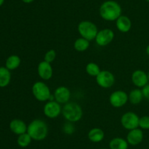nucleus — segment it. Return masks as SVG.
Here are the masks:
<instances>
[{
	"label": "nucleus",
	"instance_id": "1",
	"mask_svg": "<svg viewBox=\"0 0 149 149\" xmlns=\"http://www.w3.org/2000/svg\"><path fill=\"white\" fill-rule=\"evenodd\" d=\"M122 12L120 4L113 0L104 1L99 10L100 17L107 21H116L122 15Z\"/></svg>",
	"mask_w": 149,
	"mask_h": 149
},
{
	"label": "nucleus",
	"instance_id": "2",
	"mask_svg": "<svg viewBox=\"0 0 149 149\" xmlns=\"http://www.w3.org/2000/svg\"><path fill=\"white\" fill-rule=\"evenodd\" d=\"M49 129L47 124L43 120L36 119L31 121L28 125L27 133L31 136L32 140L36 141L44 140L48 135Z\"/></svg>",
	"mask_w": 149,
	"mask_h": 149
},
{
	"label": "nucleus",
	"instance_id": "3",
	"mask_svg": "<svg viewBox=\"0 0 149 149\" xmlns=\"http://www.w3.org/2000/svg\"><path fill=\"white\" fill-rule=\"evenodd\" d=\"M62 115L68 122H78L82 118V108L77 102H68L63 107Z\"/></svg>",
	"mask_w": 149,
	"mask_h": 149
},
{
	"label": "nucleus",
	"instance_id": "4",
	"mask_svg": "<svg viewBox=\"0 0 149 149\" xmlns=\"http://www.w3.org/2000/svg\"><path fill=\"white\" fill-rule=\"evenodd\" d=\"M31 91L35 99L39 102H47L49 100H52L51 98H53L50 89L43 81H37L33 83Z\"/></svg>",
	"mask_w": 149,
	"mask_h": 149
},
{
	"label": "nucleus",
	"instance_id": "5",
	"mask_svg": "<svg viewBox=\"0 0 149 149\" xmlns=\"http://www.w3.org/2000/svg\"><path fill=\"white\" fill-rule=\"evenodd\" d=\"M77 30L80 37L90 41L95 39L98 32L97 26L90 20H82L77 26Z\"/></svg>",
	"mask_w": 149,
	"mask_h": 149
},
{
	"label": "nucleus",
	"instance_id": "6",
	"mask_svg": "<svg viewBox=\"0 0 149 149\" xmlns=\"http://www.w3.org/2000/svg\"><path fill=\"white\" fill-rule=\"evenodd\" d=\"M140 117L135 112L129 111L121 117V124L127 130H132L139 127Z\"/></svg>",
	"mask_w": 149,
	"mask_h": 149
},
{
	"label": "nucleus",
	"instance_id": "7",
	"mask_svg": "<svg viewBox=\"0 0 149 149\" xmlns=\"http://www.w3.org/2000/svg\"><path fill=\"white\" fill-rule=\"evenodd\" d=\"M62 108L61 104L52 99L46 102L44 105L43 112L46 117L53 119L58 118L62 113Z\"/></svg>",
	"mask_w": 149,
	"mask_h": 149
},
{
	"label": "nucleus",
	"instance_id": "8",
	"mask_svg": "<svg viewBox=\"0 0 149 149\" xmlns=\"http://www.w3.org/2000/svg\"><path fill=\"white\" fill-rule=\"evenodd\" d=\"M96 83L103 89H109L115 83V76L111 72L101 70L95 77Z\"/></svg>",
	"mask_w": 149,
	"mask_h": 149
},
{
	"label": "nucleus",
	"instance_id": "9",
	"mask_svg": "<svg viewBox=\"0 0 149 149\" xmlns=\"http://www.w3.org/2000/svg\"><path fill=\"white\" fill-rule=\"evenodd\" d=\"M129 101L128 94L122 90H116L112 92L109 96L111 105L115 108H119L125 106Z\"/></svg>",
	"mask_w": 149,
	"mask_h": 149
},
{
	"label": "nucleus",
	"instance_id": "10",
	"mask_svg": "<svg viewBox=\"0 0 149 149\" xmlns=\"http://www.w3.org/2000/svg\"><path fill=\"white\" fill-rule=\"evenodd\" d=\"M114 32L110 29H103L98 31L96 36L95 40L96 44L100 47L107 46L114 39Z\"/></svg>",
	"mask_w": 149,
	"mask_h": 149
},
{
	"label": "nucleus",
	"instance_id": "11",
	"mask_svg": "<svg viewBox=\"0 0 149 149\" xmlns=\"http://www.w3.org/2000/svg\"><path fill=\"white\" fill-rule=\"evenodd\" d=\"M53 97L56 102L61 104H66L71 98V91L66 86H61L57 88L53 93Z\"/></svg>",
	"mask_w": 149,
	"mask_h": 149
},
{
	"label": "nucleus",
	"instance_id": "12",
	"mask_svg": "<svg viewBox=\"0 0 149 149\" xmlns=\"http://www.w3.org/2000/svg\"><path fill=\"white\" fill-rule=\"evenodd\" d=\"M38 75L44 80H48L52 78L53 75V69L50 63L45 60L39 63L37 67Z\"/></svg>",
	"mask_w": 149,
	"mask_h": 149
},
{
	"label": "nucleus",
	"instance_id": "13",
	"mask_svg": "<svg viewBox=\"0 0 149 149\" xmlns=\"http://www.w3.org/2000/svg\"><path fill=\"white\" fill-rule=\"evenodd\" d=\"M131 80L132 83L139 89L143 88L149 82L147 73L141 70H135L131 76Z\"/></svg>",
	"mask_w": 149,
	"mask_h": 149
},
{
	"label": "nucleus",
	"instance_id": "14",
	"mask_svg": "<svg viewBox=\"0 0 149 149\" xmlns=\"http://www.w3.org/2000/svg\"><path fill=\"white\" fill-rule=\"evenodd\" d=\"M143 131L141 128H136L134 129L130 130L127 134V141L131 145H138L142 143L143 140Z\"/></svg>",
	"mask_w": 149,
	"mask_h": 149
},
{
	"label": "nucleus",
	"instance_id": "15",
	"mask_svg": "<svg viewBox=\"0 0 149 149\" xmlns=\"http://www.w3.org/2000/svg\"><path fill=\"white\" fill-rule=\"evenodd\" d=\"M27 128L28 126L21 119L15 118V119L12 120L10 123V130L17 135H20V134L27 132Z\"/></svg>",
	"mask_w": 149,
	"mask_h": 149
},
{
	"label": "nucleus",
	"instance_id": "16",
	"mask_svg": "<svg viewBox=\"0 0 149 149\" xmlns=\"http://www.w3.org/2000/svg\"><path fill=\"white\" fill-rule=\"evenodd\" d=\"M116 26L118 30L122 33H127L130 32L132 28V21L126 15H121L116 20Z\"/></svg>",
	"mask_w": 149,
	"mask_h": 149
},
{
	"label": "nucleus",
	"instance_id": "17",
	"mask_svg": "<svg viewBox=\"0 0 149 149\" xmlns=\"http://www.w3.org/2000/svg\"><path fill=\"white\" fill-rule=\"evenodd\" d=\"M88 139L95 143L103 141L105 137V132L102 129L98 127H94L89 131L87 134Z\"/></svg>",
	"mask_w": 149,
	"mask_h": 149
},
{
	"label": "nucleus",
	"instance_id": "18",
	"mask_svg": "<svg viewBox=\"0 0 149 149\" xmlns=\"http://www.w3.org/2000/svg\"><path fill=\"white\" fill-rule=\"evenodd\" d=\"M128 98H129V102L132 105H136L140 104L144 98L142 89H139V88L132 89L128 94Z\"/></svg>",
	"mask_w": 149,
	"mask_h": 149
},
{
	"label": "nucleus",
	"instance_id": "19",
	"mask_svg": "<svg viewBox=\"0 0 149 149\" xmlns=\"http://www.w3.org/2000/svg\"><path fill=\"white\" fill-rule=\"evenodd\" d=\"M129 143L122 137H114L109 142L110 149H128Z\"/></svg>",
	"mask_w": 149,
	"mask_h": 149
},
{
	"label": "nucleus",
	"instance_id": "20",
	"mask_svg": "<svg viewBox=\"0 0 149 149\" xmlns=\"http://www.w3.org/2000/svg\"><path fill=\"white\" fill-rule=\"evenodd\" d=\"M11 80V73L5 67H0V87L4 88L9 85Z\"/></svg>",
	"mask_w": 149,
	"mask_h": 149
},
{
	"label": "nucleus",
	"instance_id": "21",
	"mask_svg": "<svg viewBox=\"0 0 149 149\" xmlns=\"http://www.w3.org/2000/svg\"><path fill=\"white\" fill-rule=\"evenodd\" d=\"M21 63V59L17 55H11L7 58L5 62V67L10 71L15 70L19 67Z\"/></svg>",
	"mask_w": 149,
	"mask_h": 149
},
{
	"label": "nucleus",
	"instance_id": "22",
	"mask_svg": "<svg viewBox=\"0 0 149 149\" xmlns=\"http://www.w3.org/2000/svg\"><path fill=\"white\" fill-rule=\"evenodd\" d=\"M89 47H90V41L81 37L77 38L74 43V49L78 52H84L88 49Z\"/></svg>",
	"mask_w": 149,
	"mask_h": 149
},
{
	"label": "nucleus",
	"instance_id": "23",
	"mask_svg": "<svg viewBox=\"0 0 149 149\" xmlns=\"http://www.w3.org/2000/svg\"><path fill=\"white\" fill-rule=\"evenodd\" d=\"M86 72L89 74L91 77H97V74L100 72V68L98 66V64H97L95 62H90L87 64L86 66Z\"/></svg>",
	"mask_w": 149,
	"mask_h": 149
},
{
	"label": "nucleus",
	"instance_id": "24",
	"mask_svg": "<svg viewBox=\"0 0 149 149\" xmlns=\"http://www.w3.org/2000/svg\"><path fill=\"white\" fill-rule=\"evenodd\" d=\"M32 138L27 132L18 135L17 139V143L20 147L26 148L31 144Z\"/></svg>",
	"mask_w": 149,
	"mask_h": 149
},
{
	"label": "nucleus",
	"instance_id": "25",
	"mask_svg": "<svg viewBox=\"0 0 149 149\" xmlns=\"http://www.w3.org/2000/svg\"><path fill=\"white\" fill-rule=\"evenodd\" d=\"M57 53L56 51L54 49H50L49 51H47L46 52V53L45 54V57H44V60L47 62L52 63L55 61V58H56Z\"/></svg>",
	"mask_w": 149,
	"mask_h": 149
},
{
	"label": "nucleus",
	"instance_id": "26",
	"mask_svg": "<svg viewBox=\"0 0 149 149\" xmlns=\"http://www.w3.org/2000/svg\"><path fill=\"white\" fill-rule=\"evenodd\" d=\"M139 128L141 129H149V115H143L139 120Z\"/></svg>",
	"mask_w": 149,
	"mask_h": 149
},
{
	"label": "nucleus",
	"instance_id": "27",
	"mask_svg": "<svg viewBox=\"0 0 149 149\" xmlns=\"http://www.w3.org/2000/svg\"><path fill=\"white\" fill-rule=\"evenodd\" d=\"M63 131L65 134H71L74 133V127L73 126L72 123L68 122L64 124L63 126Z\"/></svg>",
	"mask_w": 149,
	"mask_h": 149
},
{
	"label": "nucleus",
	"instance_id": "28",
	"mask_svg": "<svg viewBox=\"0 0 149 149\" xmlns=\"http://www.w3.org/2000/svg\"><path fill=\"white\" fill-rule=\"evenodd\" d=\"M142 92L143 97L149 101V83L146 85L143 88H142Z\"/></svg>",
	"mask_w": 149,
	"mask_h": 149
},
{
	"label": "nucleus",
	"instance_id": "29",
	"mask_svg": "<svg viewBox=\"0 0 149 149\" xmlns=\"http://www.w3.org/2000/svg\"><path fill=\"white\" fill-rule=\"evenodd\" d=\"M21 1H23V2L26 3V4H30V3L33 2V1H34V0H21Z\"/></svg>",
	"mask_w": 149,
	"mask_h": 149
},
{
	"label": "nucleus",
	"instance_id": "30",
	"mask_svg": "<svg viewBox=\"0 0 149 149\" xmlns=\"http://www.w3.org/2000/svg\"><path fill=\"white\" fill-rule=\"evenodd\" d=\"M146 52L147 55L149 56V45L146 47Z\"/></svg>",
	"mask_w": 149,
	"mask_h": 149
},
{
	"label": "nucleus",
	"instance_id": "31",
	"mask_svg": "<svg viewBox=\"0 0 149 149\" xmlns=\"http://www.w3.org/2000/svg\"><path fill=\"white\" fill-rule=\"evenodd\" d=\"M4 0H0V7H1L3 4H4Z\"/></svg>",
	"mask_w": 149,
	"mask_h": 149
},
{
	"label": "nucleus",
	"instance_id": "32",
	"mask_svg": "<svg viewBox=\"0 0 149 149\" xmlns=\"http://www.w3.org/2000/svg\"><path fill=\"white\" fill-rule=\"evenodd\" d=\"M147 74H148V81H149V72L147 73Z\"/></svg>",
	"mask_w": 149,
	"mask_h": 149
},
{
	"label": "nucleus",
	"instance_id": "33",
	"mask_svg": "<svg viewBox=\"0 0 149 149\" xmlns=\"http://www.w3.org/2000/svg\"><path fill=\"white\" fill-rule=\"evenodd\" d=\"M146 1L147 2H149V0H146Z\"/></svg>",
	"mask_w": 149,
	"mask_h": 149
},
{
	"label": "nucleus",
	"instance_id": "34",
	"mask_svg": "<svg viewBox=\"0 0 149 149\" xmlns=\"http://www.w3.org/2000/svg\"><path fill=\"white\" fill-rule=\"evenodd\" d=\"M100 149H109V148H100Z\"/></svg>",
	"mask_w": 149,
	"mask_h": 149
}]
</instances>
